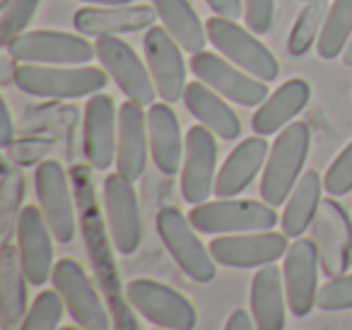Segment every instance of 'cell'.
Here are the masks:
<instances>
[{
    "label": "cell",
    "instance_id": "cell-1",
    "mask_svg": "<svg viewBox=\"0 0 352 330\" xmlns=\"http://www.w3.org/2000/svg\"><path fill=\"white\" fill-rule=\"evenodd\" d=\"M309 150H311V128L304 121H292L278 133L270 145V155L261 176V198L263 203L280 208L287 203L289 193L304 174Z\"/></svg>",
    "mask_w": 352,
    "mask_h": 330
},
{
    "label": "cell",
    "instance_id": "cell-2",
    "mask_svg": "<svg viewBox=\"0 0 352 330\" xmlns=\"http://www.w3.org/2000/svg\"><path fill=\"white\" fill-rule=\"evenodd\" d=\"M20 92L39 99H82L102 92L109 73L89 65H36L20 63L12 75Z\"/></svg>",
    "mask_w": 352,
    "mask_h": 330
},
{
    "label": "cell",
    "instance_id": "cell-3",
    "mask_svg": "<svg viewBox=\"0 0 352 330\" xmlns=\"http://www.w3.org/2000/svg\"><path fill=\"white\" fill-rule=\"evenodd\" d=\"M193 229L210 236L222 234H246V232H268L278 224V212L273 205L258 200L239 198H217L208 203L193 205L188 212Z\"/></svg>",
    "mask_w": 352,
    "mask_h": 330
},
{
    "label": "cell",
    "instance_id": "cell-4",
    "mask_svg": "<svg viewBox=\"0 0 352 330\" xmlns=\"http://www.w3.org/2000/svg\"><path fill=\"white\" fill-rule=\"evenodd\" d=\"M157 234L166 246L174 263L182 267L193 282H212L217 275V263L210 253V246L198 239L191 219L179 208H162L157 212Z\"/></svg>",
    "mask_w": 352,
    "mask_h": 330
},
{
    "label": "cell",
    "instance_id": "cell-5",
    "mask_svg": "<svg viewBox=\"0 0 352 330\" xmlns=\"http://www.w3.org/2000/svg\"><path fill=\"white\" fill-rule=\"evenodd\" d=\"M126 299L145 320L162 330H193L198 325V311L182 292L164 282L138 277L126 285Z\"/></svg>",
    "mask_w": 352,
    "mask_h": 330
},
{
    "label": "cell",
    "instance_id": "cell-6",
    "mask_svg": "<svg viewBox=\"0 0 352 330\" xmlns=\"http://www.w3.org/2000/svg\"><path fill=\"white\" fill-rule=\"evenodd\" d=\"M206 30L208 41H212L217 54H222L227 60L239 65L249 75L263 80V82H273L280 75V63L273 56V51L261 39H256L251 30L236 25V20L215 15L206 22Z\"/></svg>",
    "mask_w": 352,
    "mask_h": 330
},
{
    "label": "cell",
    "instance_id": "cell-7",
    "mask_svg": "<svg viewBox=\"0 0 352 330\" xmlns=\"http://www.w3.org/2000/svg\"><path fill=\"white\" fill-rule=\"evenodd\" d=\"M6 51L17 63L36 65H87L97 58L94 44L85 34L54 30H34L15 36L6 44Z\"/></svg>",
    "mask_w": 352,
    "mask_h": 330
},
{
    "label": "cell",
    "instance_id": "cell-8",
    "mask_svg": "<svg viewBox=\"0 0 352 330\" xmlns=\"http://www.w3.org/2000/svg\"><path fill=\"white\" fill-rule=\"evenodd\" d=\"M54 289L60 294L65 304V311L70 318L85 330H111L109 311L104 306L102 296L97 294L92 280L82 270L78 261L73 258H60L54 267Z\"/></svg>",
    "mask_w": 352,
    "mask_h": 330
},
{
    "label": "cell",
    "instance_id": "cell-9",
    "mask_svg": "<svg viewBox=\"0 0 352 330\" xmlns=\"http://www.w3.org/2000/svg\"><path fill=\"white\" fill-rule=\"evenodd\" d=\"M191 70L201 82L239 107H261L268 99V85L263 80L249 75L222 54H212V51L193 54Z\"/></svg>",
    "mask_w": 352,
    "mask_h": 330
},
{
    "label": "cell",
    "instance_id": "cell-10",
    "mask_svg": "<svg viewBox=\"0 0 352 330\" xmlns=\"http://www.w3.org/2000/svg\"><path fill=\"white\" fill-rule=\"evenodd\" d=\"M104 214L111 248L121 256H131L140 248L142 241V217L133 181L123 174H109L104 179Z\"/></svg>",
    "mask_w": 352,
    "mask_h": 330
},
{
    "label": "cell",
    "instance_id": "cell-11",
    "mask_svg": "<svg viewBox=\"0 0 352 330\" xmlns=\"http://www.w3.org/2000/svg\"><path fill=\"white\" fill-rule=\"evenodd\" d=\"M97 58L102 68L113 78L116 87L126 94V99L140 104V107H152L155 104L157 87L150 75V68L140 60V56L133 51L128 41L118 36H99L97 44Z\"/></svg>",
    "mask_w": 352,
    "mask_h": 330
},
{
    "label": "cell",
    "instance_id": "cell-12",
    "mask_svg": "<svg viewBox=\"0 0 352 330\" xmlns=\"http://www.w3.org/2000/svg\"><path fill=\"white\" fill-rule=\"evenodd\" d=\"M34 188L39 198V208L49 222L58 243H70L78 232V219H75V203L70 193L68 174L63 164L56 160H46L36 166Z\"/></svg>",
    "mask_w": 352,
    "mask_h": 330
},
{
    "label": "cell",
    "instance_id": "cell-13",
    "mask_svg": "<svg viewBox=\"0 0 352 330\" xmlns=\"http://www.w3.org/2000/svg\"><path fill=\"white\" fill-rule=\"evenodd\" d=\"M287 234L285 232H246V234H222L210 243V253L217 265L249 270L263 267L280 261L287 253Z\"/></svg>",
    "mask_w": 352,
    "mask_h": 330
},
{
    "label": "cell",
    "instance_id": "cell-14",
    "mask_svg": "<svg viewBox=\"0 0 352 330\" xmlns=\"http://www.w3.org/2000/svg\"><path fill=\"white\" fill-rule=\"evenodd\" d=\"M17 234V248H20L22 270H25L30 285L41 287L51 280L56 267L54 258V232L46 222L44 212L36 205H27L17 214L15 224Z\"/></svg>",
    "mask_w": 352,
    "mask_h": 330
},
{
    "label": "cell",
    "instance_id": "cell-15",
    "mask_svg": "<svg viewBox=\"0 0 352 330\" xmlns=\"http://www.w3.org/2000/svg\"><path fill=\"white\" fill-rule=\"evenodd\" d=\"M318 248L314 239H294L285 253L283 263V280L285 294H287L289 314L294 318H304L314 311L318 296Z\"/></svg>",
    "mask_w": 352,
    "mask_h": 330
},
{
    "label": "cell",
    "instance_id": "cell-16",
    "mask_svg": "<svg viewBox=\"0 0 352 330\" xmlns=\"http://www.w3.org/2000/svg\"><path fill=\"white\" fill-rule=\"evenodd\" d=\"M217 181V142L206 126H193L186 133L182 164V195L188 205L208 203Z\"/></svg>",
    "mask_w": 352,
    "mask_h": 330
},
{
    "label": "cell",
    "instance_id": "cell-17",
    "mask_svg": "<svg viewBox=\"0 0 352 330\" xmlns=\"http://www.w3.org/2000/svg\"><path fill=\"white\" fill-rule=\"evenodd\" d=\"M145 63L155 80L157 94L162 102L176 104L186 92V63L182 46L164 27L152 25L145 34Z\"/></svg>",
    "mask_w": 352,
    "mask_h": 330
},
{
    "label": "cell",
    "instance_id": "cell-18",
    "mask_svg": "<svg viewBox=\"0 0 352 330\" xmlns=\"http://www.w3.org/2000/svg\"><path fill=\"white\" fill-rule=\"evenodd\" d=\"M118 147V111L109 94H92L85 107L82 152L92 169L104 171L116 162Z\"/></svg>",
    "mask_w": 352,
    "mask_h": 330
},
{
    "label": "cell",
    "instance_id": "cell-19",
    "mask_svg": "<svg viewBox=\"0 0 352 330\" xmlns=\"http://www.w3.org/2000/svg\"><path fill=\"white\" fill-rule=\"evenodd\" d=\"M311 227L314 243H316L318 258H321V270L328 277L345 275L352 251V224L340 203L336 200L321 203Z\"/></svg>",
    "mask_w": 352,
    "mask_h": 330
},
{
    "label": "cell",
    "instance_id": "cell-20",
    "mask_svg": "<svg viewBox=\"0 0 352 330\" xmlns=\"http://www.w3.org/2000/svg\"><path fill=\"white\" fill-rule=\"evenodd\" d=\"M150 157V135H147V111L140 104L123 102L118 107V147L116 171L135 184L145 174Z\"/></svg>",
    "mask_w": 352,
    "mask_h": 330
},
{
    "label": "cell",
    "instance_id": "cell-21",
    "mask_svg": "<svg viewBox=\"0 0 352 330\" xmlns=\"http://www.w3.org/2000/svg\"><path fill=\"white\" fill-rule=\"evenodd\" d=\"M157 10L152 6H89L75 12L73 25L85 36H113L150 30Z\"/></svg>",
    "mask_w": 352,
    "mask_h": 330
},
{
    "label": "cell",
    "instance_id": "cell-22",
    "mask_svg": "<svg viewBox=\"0 0 352 330\" xmlns=\"http://www.w3.org/2000/svg\"><path fill=\"white\" fill-rule=\"evenodd\" d=\"M268 155H270V145L263 135H251L246 140H241L230 152V157L220 166V171H217V181H215L217 198H234V195L244 193L254 184L256 176L265 169Z\"/></svg>",
    "mask_w": 352,
    "mask_h": 330
},
{
    "label": "cell",
    "instance_id": "cell-23",
    "mask_svg": "<svg viewBox=\"0 0 352 330\" xmlns=\"http://www.w3.org/2000/svg\"><path fill=\"white\" fill-rule=\"evenodd\" d=\"M147 135H150V157L164 176L182 171L186 138H182V126L174 109L166 102L147 107Z\"/></svg>",
    "mask_w": 352,
    "mask_h": 330
},
{
    "label": "cell",
    "instance_id": "cell-24",
    "mask_svg": "<svg viewBox=\"0 0 352 330\" xmlns=\"http://www.w3.org/2000/svg\"><path fill=\"white\" fill-rule=\"evenodd\" d=\"M251 318L256 330H285L287 323V294L283 270L275 263L258 267L251 280Z\"/></svg>",
    "mask_w": 352,
    "mask_h": 330
},
{
    "label": "cell",
    "instance_id": "cell-25",
    "mask_svg": "<svg viewBox=\"0 0 352 330\" xmlns=\"http://www.w3.org/2000/svg\"><path fill=\"white\" fill-rule=\"evenodd\" d=\"M311 99V87L307 80L292 78L287 82H283L263 104L258 107V111L251 118V128L256 135H275L283 128H287L299 113L304 111V107Z\"/></svg>",
    "mask_w": 352,
    "mask_h": 330
},
{
    "label": "cell",
    "instance_id": "cell-26",
    "mask_svg": "<svg viewBox=\"0 0 352 330\" xmlns=\"http://www.w3.org/2000/svg\"><path fill=\"white\" fill-rule=\"evenodd\" d=\"M184 104H186L188 113L196 118L201 126L212 131L222 140H236L241 135V121L232 107L227 104L225 97L210 89L206 82H188L186 92H184Z\"/></svg>",
    "mask_w": 352,
    "mask_h": 330
},
{
    "label": "cell",
    "instance_id": "cell-27",
    "mask_svg": "<svg viewBox=\"0 0 352 330\" xmlns=\"http://www.w3.org/2000/svg\"><path fill=\"white\" fill-rule=\"evenodd\" d=\"M27 280L22 270L20 248L6 241L0 253V314H3V330H20L27 316Z\"/></svg>",
    "mask_w": 352,
    "mask_h": 330
},
{
    "label": "cell",
    "instance_id": "cell-28",
    "mask_svg": "<svg viewBox=\"0 0 352 330\" xmlns=\"http://www.w3.org/2000/svg\"><path fill=\"white\" fill-rule=\"evenodd\" d=\"M323 190L326 188H323V179L318 176V171H304L302 179L297 181V186L289 193L283 217H280V224H283V232L287 234V239H299L314 224L318 208H321Z\"/></svg>",
    "mask_w": 352,
    "mask_h": 330
},
{
    "label": "cell",
    "instance_id": "cell-29",
    "mask_svg": "<svg viewBox=\"0 0 352 330\" xmlns=\"http://www.w3.org/2000/svg\"><path fill=\"white\" fill-rule=\"evenodd\" d=\"M152 8L157 10L162 27L179 41L186 54L193 56L206 51L208 30L188 0H152Z\"/></svg>",
    "mask_w": 352,
    "mask_h": 330
},
{
    "label": "cell",
    "instance_id": "cell-30",
    "mask_svg": "<svg viewBox=\"0 0 352 330\" xmlns=\"http://www.w3.org/2000/svg\"><path fill=\"white\" fill-rule=\"evenodd\" d=\"M352 36V0H333L321 34L316 41V51L323 60H333L342 56L347 41Z\"/></svg>",
    "mask_w": 352,
    "mask_h": 330
},
{
    "label": "cell",
    "instance_id": "cell-31",
    "mask_svg": "<svg viewBox=\"0 0 352 330\" xmlns=\"http://www.w3.org/2000/svg\"><path fill=\"white\" fill-rule=\"evenodd\" d=\"M331 8L326 6V0H311L302 8L297 22H294L292 32H289L287 39V51L289 56L299 58V56L309 54L314 44L318 41V34H321V27L326 22V15Z\"/></svg>",
    "mask_w": 352,
    "mask_h": 330
},
{
    "label": "cell",
    "instance_id": "cell-32",
    "mask_svg": "<svg viewBox=\"0 0 352 330\" xmlns=\"http://www.w3.org/2000/svg\"><path fill=\"white\" fill-rule=\"evenodd\" d=\"M63 299L56 289L39 292L22 320L20 330H60V318H63Z\"/></svg>",
    "mask_w": 352,
    "mask_h": 330
},
{
    "label": "cell",
    "instance_id": "cell-33",
    "mask_svg": "<svg viewBox=\"0 0 352 330\" xmlns=\"http://www.w3.org/2000/svg\"><path fill=\"white\" fill-rule=\"evenodd\" d=\"M39 6L41 0H10L3 8V17H0V41H3V46L15 39V36L25 34L27 27L34 20Z\"/></svg>",
    "mask_w": 352,
    "mask_h": 330
},
{
    "label": "cell",
    "instance_id": "cell-34",
    "mask_svg": "<svg viewBox=\"0 0 352 330\" xmlns=\"http://www.w3.org/2000/svg\"><path fill=\"white\" fill-rule=\"evenodd\" d=\"M316 309L326 311V314L352 309V272L350 275L331 277L326 285L318 287Z\"/></svg>",
    "mask_w": 352,
    "mask_h": 330
},
{
    "label": "cell",
    "instance_id": "cell-35",
    "mask_svg": "<svg viewBox=\"0 0 352 330\" xmlns=\"http://www.w3.org/2000/svg\"><path fill=\"white\" fill-rule=\"evenodd\" d=\"M323 188L331 198H342L352 190V142L328 166L323 176Z\"/></svg>",
    "mask_w": 352,
    "mask_h": 330
},
{
    "label": "cell",
    "instance_id": "cell-36",
    "mask_svg": "<svg viewBox=\"0 0 352 330\" xmlns=\"http://www.w3.org/2000/svg\"><path fill=\"white\" fill-rule=\"evenodd\" d=\"M25 198V176L20 171L6 169V184H3V200H0V208H3V219H6V241H10V222L15 210L20 208V200Z\"/></svg>",
    "mask_w": 352,
    "mask_h": 330
},
{
    "label": "cell",
    "instance_id": "cell-37",
    "mask_svg": "<svg viewBox=\"0 0 352 330\" xmlns=\"http://www.w3.org/2000/svg\"><path fill=\"white\" fill-rule=\"evenodd\" d=\"M275 20V0H244V22L254 34H268Z\"/></svg>",
    "mask_w": 352,
    "mask_h": 330
},
{
    "label": "cell",
    "instance_id": "cell-38",
    "mask_svg": "<svg viewBox=\"0 0 352 330\" xmlns=\"http://www.w3.org/2000/svg\"><path fill=\"white\" fill-rule=\"evenodd\" d=\"M215 15L227 17V20H239L244 17V0H206Z\"/></svg>",
    "mask_w": 352,
    "mask_h": 330
},
{
    "label": "cell",
    "instance_id": "cell-39",
    "mask_svg": "<svg viewBox=\"0 0 352 330\" xmlns=\"http://www.w3.org/2000/svg\"><path fill=\"white\" fill-rule=\"evenodd\" d=\"M12 140H15V123H12L8 102L6 99H0V145L8 150V147L12 145Z\"/></svg>",
    "mask_w": 352,
    "mask_h": 330
},
{
    "label": "cell",
    "instance_id": "cell-40",
    "mask_svg": "<svg viewBox=\"0 0 352 330\" xmlns=\"http://www.w3.org/2000/svg\"><path fill=\"white\" fill-rule=\"evenodd\" d=\"M225 330H256V323H254V318H251L249 311L236 309V311H232L230 318H227Z\"/></svg>",
    "mask_w": 352,
    "mask_h": 330
},
{
    "label": "cell",
    "instance_id": "cell-41",
    "mask_svg": "<svg viewBox=\"0 0 352 330\" xmlns=\"http://www.w3.org/2000/svg\"><path fill=\"white\" fill-rule=\"evenodd\" d=\"M80 3H87V6H133V0H80Z\"/></svg>",
    "mask_w": 352,
    "mask_h": 330
},
{
    "label": "cell",
    "instance_id": "cell-42",
    "mask_svg": "<svg viewBox=\"0 0 352 330\" xmlns=\"http://www.w3.org/2000/svg\"><path fill=\"white\" fill-rule=\"evenodd\" d=\"M342 63L347 65V68H352V36H350V41H347V46H345V51H342Z\"/></svg>",
    "mask_w": 352,
    "mask_h": 330
},
{
    "label": "cell",
    "instance_id": "cell-43",
    "mask_svg": "<svg viewBox=\"0 0 352 330\" xmlns=\"http://www.w3.org/2000/svg\"><path fill=\"white\" fill-rule=\"evenodd\" d=\"M60 330H85V328H80V325L78 328H75V325H68V328H60Z\"/></svg>",
    "mask_w": 352,
    "mask_h": 330
},
{
    "label": "cell",
    "instance_id": "cell-44",
    "mask_svg": "<svg viewBox=\"0 0 352 330\" xmlns=\"http://www.w3.org/2000/svg\"><path fill=\"white\" fill-rule=\"evenodd\" d=\"M304 3H311V0H304Z\"/></svg>",
    "mask_w": 352,
    "mask_h": 330
},
{
    "label": "cell",
    "instance_id": "cell-45",
    "mask_svg": "<svg viewBox=\"0 0 352 330\" xmlns=\"http://www.w3.org/2000/svg\"><path fill=\"white\" fill-rule=\"evenodd\" d=\"M152 330H162V328H152Z\"/></svg>",
    "mask_w": 352,
    "mask_h": 330
}]
</instances>
